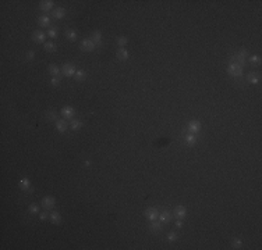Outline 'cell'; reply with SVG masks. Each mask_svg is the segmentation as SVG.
<instances>
[{"instance_id":"obj_1","label":"cell","mask_w":262,"mask_h":250,"mask_svg":"<svg viewBox=\"0 0 262 250\" xmlns=\"http://www.w3.org/2000/svg\"><path fill=\"white\" fill-rule=\"evenodd\" d=\"M227 72L231 75V77H236V78H238V77H241V75H243V66H240V64H237V62L231 61L230 64H229V67H227Z\"/></svg>"},{"instance_id":"obj_2","label":"cell","mask_w":262,"mask_h":250,"mask_svg":"<svg viewBox=\"0 0 262 250\" xmlns=\"http://www.w3.org/2000/svg\"><path fill=\"white\" fill-rule=\"evenodd\" d=\"M247 57H248L247 50H240L238 53L234 54V56L231 57V61H234V62H237V64H240V66L244 67V64H245V60L244 59H247Z\"/></svg>"},{"instance_id":"obj_3","label":"cell","mask_w":262,"mask_h":250,"mask_svg":"<svg viewBox=\"0 0 262 250\" xmlns=\"http://www.w3.org/2000/svg\"><path fill=\"white\" fill-rule=\"evenodd\" d=\"M144 216H145L149 221H155V220L159 217V211H158V209H155V207H148V209L144 211Z\"/></svg>"},{"instance_id":"obj_4","label":"cell","mask_w":262,"mask_h":250,"mask_svg":"<svg viewBox=\"0 0 262 250\" xmlns=\"http://www.w3.org/2000/svg\"><path fill=\"white\" fill-rule=\"evenodd\" d=\"M61 72H63L66 77H74L77 72V68L73 66V64H64L61 67Z\"/></svg>"},{"instance_id":"obj_5","label":"cell","mask_w":262,"mask_h":250,"mask_svg":"<svg viewBox=\"0 0 262 250\" xmlns=\"http://www.w3.org/2000/svg\"><path fill=\"white\" fill-rule=\"evenodd\" d=\"M188 131L190 134H198L199 131H201V122L197 121V120H193V121L188 122Z\"/></svg>"},{"instance_id":"obj_6","label":"cell","mask_w":262,"mask_h":250,"mask_svg":"<svg viewBox=\"0 0 262 250\" xmlns=\"http://www.w3.org/2000/svg\"><path fill=\"white\" fill-rule=\"evenodd\" d=\"M54 203H56V199L53 196H45L42 199V206L45 209H53L54 207Z\"/></svg>"},{"instance_id":"obj_7","label":"cell","mask_w":262,"mask_h":250,"mask_svg":"<svg viewBox=\"0 0 262 250\" xmlns=\"http://www.w3.org/2000/svg\"><path fill=\"white\" fill-rule=\"evenodd\" d=\"M81 47L84 52H92V50L96 47V45L92 42V39H84V41L81 42Z\"/></svg>"},{"instance_id":"obj_8","label":"cell","mask_w":262,"mask_h":250,"mask_svg":"<svg viewBox=\"0 0 262 250\" xmlns=\"http://www.w3.org/2000/svg\"><path fill=\"white\" fill-rule=\"evenodd\" d=\"M18 186H20V189H21V191H24V192H28V191H31V189H32L31 181H29L28 178H21V179H20Z\"/></svg>"},{"instance_id":"obj_9","label":"cell","mask_w":262,"mask_h":250,"mask_svg":"<svg viewBox=\"0 0 262 250\" xmlns=\"http://www.w3.org/2000/svg\"><path fill=\"white\" fill-rule=\"evenodd\" d=\"M174 216H176V218H186L187 217V209L184 206H177L176 209H174Z\"/></svg>"},{"instance_id":"obj_10","label":"cell","mask_w":262,"mask_h":250,"mask_svg":"<svg viewBox=\"0 0 262 250\" xmlns=\"http://www.w3.org/2000/svg\"><path fill=\"white\" fill-rule=\"evenodd\" d=\"M45 38H46V34L43 31H35L34 35H32V39H34L36 43H43Z\"/></svg>"},{"instance_id":"obj_11","label":"cell","mask_w":262,"mask_h":250,"mask_svg":"<svg viewBox=\"0 0 262 250\" xmlns=\"http://www.w3.org/2000/svg\"><path fill=\"white\" fill-rule=\"evenodd\" d=\"M68 127L70 125L66 122V120H59V121H56V129L60 132V134H64V132L68 129Z\"/></svg>"},{"instance_id":"obj_12","label":"cell","mask_w":262,"mask_h":250,"mask_svg":"<svg viewBox=\"0 0 262 250\" xmlns=\"http://www.w3.org/2000/svg\"><path fill=\"white\" fill-rule=\"evenodd\" d=\"M74 109L73 107H70V106H66V107H63L61 109V116L64 117V118H73V116H74Z\"/></svg>"},{"instance_id":"obj_13","label":"cell","mask_w":262,"mask_h":250,"mask_svg":"<svg viewBox=\"0 0 262 250\" xmlns=\"http://www.w3.org/2000/svg\"><path fill=\"white\" fill-rule=\"evenodd\" d=\"M53 18H56V20H61V18H64V16H66V10L63 9V7H57V9H54L53 10Z\"/></svg>"},{"instance_id":"obj_14","label":"cell","mask_w":262,"mask_h":250,"mask_svg":"<svg viewBox=\"0 0 262 250\" xmlns=\"http://www.w3.org/2000/svg\"><path fill=\"white\" fill-rule=\"evenodd\" d=\"M53 6H54V3L52 2V0H45V2H41V10L42 11H50L52 9H53Z\"/></svg>"},{"instance_id":"obj_15","label":"cell","mask_w":262,"mask_h":250,"mask_svg":"<svg viewBox=\"0 0 262 250\" xmlns=\"http://www.w3.org/2000/svg\"><path fill=\"white\" fill-rule=\"evenodd\" d=\"M159 220H161L162 224H168V222H170L172 220V214L169 211H163V212H159Z\"/></svg>"},{"instance_id":"obj_16","label":"cell","mask_w":262,"mask_h":250,"mask_svg":"<svg viewBox=\"0 0 262 250\" xmlns=\"http://www.w3.org/2000/svg\"><path fill=\"white\" fill-rule=\"evenodd\" d=\"M117 57L120 60H127L130 57V53H128V50L126 49V47H119V50H117Z\"/></svg>"},{"instance_id":"obj_17","label":"cell","mask_w":262,"mask_h":250,"mask_svg":"<svg viewBox=\"0 0 262 250\" xmlns=\"http://www.w3.org/2000/svg\"><path fill=\"white\" fill-rule=\"evenodd\" d=\"M91 39H92V42H94L96 46H101V45H102V34L99 31H95L94 34H92Z\"/></svg>"},{"instance_id":"obj_18","label":"cell","mask_w":262,"mask_h":250,"mask_svg":"<svg viewBox=\"0 0 262 250\" xmlns=\"http://www.w3.org/2000/svg\"><path fill=\"white\" fill-rule=\"evenodd\" d=\"M247 79H248L249 84L256 85V84L259 82V75L256 74V72H249V74L247 75Z\"/></svg>"},{"instance_id":"obj_19","label":"cell","mask_w":262,"mask_h":250,"mask_svg":"<svg viewBox=\"0 0 262 250\" xmlns=\"http://www.w3.org/2000/svg\"><path fill=\"white\" fill-rule=\"evenodd\" d=\"M49 218H50V221L53 222V224H60V221H61V217L57 211L50 212V214H49Z\"/></svg>"},{"instance_id":"obj_20","label":"cell","mask_w":262,"mask_h":250,"mask_svg":"<svg viewBox=\"0 0 262 250\" xmlns=\"http://www.w3.org/2000/svg\"><path fill=\"white\" fill-rule=\"evenodd\" d=\"M70 128L73 129V131H79L82 128V122L79 120H73V121L70 122Z\"/></svg>"},{"instance_id":"obj_21","label":"cell","mask_w":262,"mask_h":250,"mask_svg":"<svg viewBox=\"0 0 262 250\" xmlns=\"http://www.w3.org/2000/svg\"><path fill=\"white\" fill-rule=\"evenodd\" d=\"M38 22H39L41 27H49V25H50V18L47 16H42V17H39Z\"/></svg>"},{"instance_id":"obj_22","label":"cell","mask_w":262,"mask_h":250,"mask_svg":"<svg viewBox=\"0 0 262 250\" xmlns=\"http://www.w3.org/2000/svg\"><path fill=\"white\" fill-rule=\"evenodd\" d=\"M66 36H67V39H68V41H71V42L77 41V32L74 31V29H67V31H66Z\"/></svg>"},{"instance_id":"obj_23","label":"cell","mask_w":262,"mask_h":250,"mask_svg":"<svg viewBox=\"0 0 262 250\" xmlns=\"http://www.w3.org/2000/svg\"><path fill=\"white\" fill-rule=\"evenodd\" d=\"M49 72L52 74V77H57V75L60 74V68L57 66H54V64H50L49 66Z\"/></svg>"},{"instance_id":"obj_24","label":"cell","mask_w":262,"mask_h":250,"mask_svg":"<svg viewBox=\"0 0 262 250\" xmlns=\"http://www.w3.org/2000/svg\"><path fill=\"white\" fill-rule=\"evenodd\" d=\"M45 50H46V52H49V53H52V52H56V45H54L53 42H47V43H45Z\"/></svg>"},{"instance_id":"obj_25","label":"cell","mask_w":262,"mask_h":250,"mask_svg":"<svg viewBox=\"0 0 262 250\" xmlns=\"http://www.w3.org/2000/svg\"><path fill=\"white\" fill-rule=\"evenodd\" d=\"M127 43H128V39H127L126 36H119L117 38V45H119V47H124Z\"/></svg>"},{"instance_id":"obj_26","label":"cell","mask_w":262,"mask_h":250,"mask_svg":"<svg viewBox=\"0 0 262 250\" xmlns=\"http://www.w3.org/2000/svg\"><path fill=\"white\" fill-rule=\"evenodd\" d=\"M161 229H162V222H153L152 221V225H151L152 232H161Z\"/></svg>"},{"instance_id":"obj_27","label":"cell","mask_w":262,"mask_h":250,"mask_svg":"<svg viewBox=\"0 0 262 250\" xmlns=\"http://www.w3.org/2000/svg\"><path fill=\"white\" fill-rule=\"evenodd\" d=\"M85 77H87V74H85L84 70H77V72H76V79L77 81H82Z\"/></svg>"},{"instance_id":"obj_28","label":"cell","mask_w":262,"mask_h":250,"mask_svg":"<svg viewBox=\"0 0 262 250\" xmlns=\"http://www.w3.org/2000/svg\"><path fill=\"white\" fill-rule=\"evenodd\" d=\"M249 62H251V64H253V66H259V64H261V57L259 56H251L249 57Z\"/></svg>"},{"instance_id":"obj_29","label":"cell","mask_w":262,"mask_h":250,"mask_svg":"<svg viewBox=\"0 0 262 250\" xmlns=\"http://www.w3.org/2000/svg\"><path fill=\"white\" fill-rule=\"evenodd\" d=\"M186 142H187L188 145H194V143L197 142L195 135H194V134H188V135L186 136Z\"/></svg>"},{"instance_id":"obj_30","label":"cell","mask_w":262,"mask_h":250,"mask_svg":"<svg viewBox=\"0 0 262 250\" xmlns=\"http://www.w3.org/2000/svg\"><path fill=\"white\" fill-rule=\"evenodd\" d=\"M28 210H29L31 214H39V207L36 206V204H31V206L28 207Z\"/></svg>"},{"instance_id":"obj_31","label":"cell","mask_w":262,"mask_h":250,"mask_svg":"<svg viewBox=\"0 0 262 250\" xmlns=\"http://www.w3.org/2000/svg\"><path fill=\"white\" fill-rule=\"evenodd\" d=\"M168 241L169 242H176L177 241V234L176 232H169L168 234Z\"/></svg>"},{"instance_id":"obj_32","label":"cell","mask_w":262,"mask_h":250,"mask_svg":"<svg viewBox=\"0 0 262 250\" xmlns=\"http://www.w3.org/2000/svg\"><path fill=\"white\" fill-rule=\"evenodd\" d=\"M241 246H243V241H240V239H234L233 241V249H240Z\"/></svg>"},{"instance_id":"obj_33","label":"cell","mask_w":262,"mask_h":250,"mask_svg":"<svg viewBox=\"0 0 262 250\" xmlns=\"http://www.w3.org/2000/svg\"><path fill=\"white\" fill-rule=\"evenodd\" d=\"M47 35H49L50 38H53V39L54 38H57V29L56 28H50L49 31H47Z\"/></svg>"},{"instance_id":"obj_34","label":"cell","mask_w":262,"mask_h":250,"mask_svg":"<svg viewBox=\"0 0 262 250\" xmlns=\"http://www.w3.org/2000/svg\"><path fill=\"white\" fill-rule=\"evenodd\" d=\"M50 84L53 85V86H59V85H60V79L57 78V77H52Z\"/></svg>"},{"instance_id":"obj_35","label":"cell","mask_w":262,"mask_h":250,"mask_svg":"<svg viewBox=\"0 0 262 250\" xmlns=\"http://www.w3.org/2000/svg\"><path fill=\"white\" fill-rule=\"evenodd\" d=\"M47 118L50 120V121H54V120L57 118V114L54 111H49V112H47Z\"/></svg>"},{"instance_id":"obj_36","label":"cell","mask_w":262,"mask_h":250,"mask_svg":"<svg viewBox=\"0 0 262 250\" xmlns=\"http://www.w3.org/2000/svg\"><path fill=\"white\" fill-rule=\"evenodd\" d=\"M176 228H183V221L180 218H177V221H176Z\"/></svg>"},{"instance_id":"obj_37","label":"cell","mask_w":262,"mask_h":250,"mask_svg":"<svg viewBox=\"0 0 262 250\" xmlns=\"http://www.w3.org/2000/svg\"><path fill=\"white\" fill-rule=\"evenodd\" d=\"M34 56H35V53L32 52V50H29L28 53H27V59H28V60H32V59H34Z\"/></svg>"},{"instance_id":"obj_38","label":"cell","mask_w":262,"mask_h":250,"mask_svg":"<svg viewBox=\"0 0 262 250\" xmlns=\"http://www.w3.org/2000/svg\"><path fill=\"white\" fill-rule=\"evenodd\" d=\"M47 212H42V214H39V218L42 220V221H45V220H47Z\"/></svg>"}]
</instances>
